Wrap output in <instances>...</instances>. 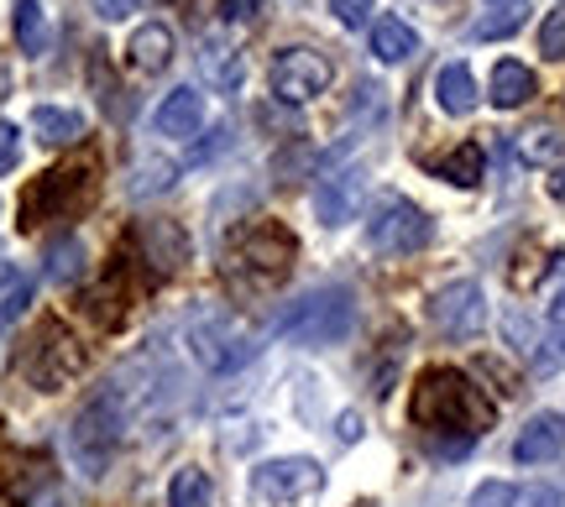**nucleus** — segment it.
Here are the masks:
<instances>
[{
  "label": "nucleus",
  "mask_w": 565,
  "mask_h": 507,
  "mask_svg": "<svg viewBox=\"0 0 565 507\" xmlns=\"http://www.w3.org/2000/svg\"><path fill=\"white\" fill-rule=\"evenodd\" d=\"M492 6H524V0H492Z\"/></svg>",
  "instance_id": "35"
},
{
  "label": "nucleus",
  "mask_w": 565,
  "mask_h": 507,
  "mask_svg": "<svg viewBox=\"0 0 565 507\" xmlns=\"http://www.w3.org/2000/svg\"><path fill=\"white\" fill-rule=\"evenodd\" d=\"M11 32H17V47L26 58H42V53H47V11H42V0H17Z\"/></svg>",
  "instance_id": "19"
},
{
  "label": "nucleus",
  "mask_w": 565,
  "mask_h": 507,
  "mask_svg": "<svg viewBox=\"0 0 565 507\" xmlns=\"http://www.w3.org/2000/svg\"><path fill=\"white\" fill-rule=\"evenodd\" d=\"M561 152V137L555 131H524V142H519V158L524 163H550Z\"/></svg>",
  "instance_id": "23"
},
{
  "label": "nucleus",
  "mask_w": 565,
  "mask_h": 507,
  "mask_svg": "<svg viewBox=\"0 0 565 507\" xmlns=\"http://www.w3.org/2000/svg\"><path fill=\"white\" fill-rule=\"evenodd\" d=\"M482 168H487V152L477 142H461L450 158H440V163H429V173L445 183H456V188H477L482 183Z\"/></svg>",
  "instance_id": "18"
},
{
  "label": "nucleus",
  "mask_w": 565,
  "mask_h": 507,
  "mask_svg": "<svg viewBox=\"0 0 565 507\" xmlns=\"http://www.w3.org/2000/svg\"><path fill=\"white\" fill-rule=\"evenodd\" d=\"M330 11H335V21H341V26H366V17H372V0H330Z\"/></svg>",
  "instance_id": "28"
},
{
  "label": "nucleus",
  "mask_w": 565,
  "mask_h": 507,
  "mask_svg": "<svg viewBox=\"0 0 565 507\" xmlns=\"http://www.w3.org/2000/svg\"><path fill=\"white\" fill-rule=\"evenodd\" d=\"M429 320H435V330L440 335H450V341H471V335H482L487 325V299L477 283H445L435 299H429Z\"/></svg>",
  "instance_id": "8"
},
{
  "label": "nucleus",
  "mask_w": 565,
  "mask_h": 507,
  "mask_svg": "<svg viewBox=\"0 0 565 507\" xmlns=\"http://www.w3.org/2000/svg\"><path fill=\"white\" fill-rule=\"evenodd\" d=\"M168 507H215V482H210V471H200V466L173 471V482H168Z\"/></svg>",
  "instance_id": "21"
},
{
  "label": "nucleus",
  "mask_w": 565,
  "mask_h": 507,
  "mask_svg": "<svg viewBox=\"0 0 565 507\" xmlns=\"http://www.w3.org/2000/svg\"><path fill=\"white\" fill-rule=\"evenodd\" d=\"M74 371H79V345H74L58 325H53L47 335H42V350L32 356V362H26V377H32L42 392H58V387L68 382Z\"/></svg>",
  "instance_id": "11"
},
{
  "label": "nucleus",
  "mask_w": 565,
  "mask_h": 507,
  "mask_svg": "<svg viewBox=\"0 0 565 507\" xmlns=\"http://www.w3.org/2000/svg\"><path fill=\"white\" fill-rule=\"evenodd\" d=\"M116 445H121V408H116V398H110V392H105V398H89V403L79 408L74 429H68L74 466H79L84 476H105Z\"/></svg>",
  "instance_id": "3"
},
{
  "label": "nucleus",
  "mask_w": 565,
  "mask_h": 507,
  "mask_svg": "<svg viewBox=\"0 0 565 507\" xmlns=\"http://www.w3.org/2000/svg\"><path fill=\"white\" fill-rule=\"evenodd\" d=\"M545 183H550V199H561V204H565V163L555 168V173H550Z\"/></svg>",
  "instance_id": "33"
},
{
  "label": "nucleus",
  "mask_w": 565,
  "mask_h": 507,
  "mask_svg": "<svg viewBox=\"0 0 565 507\" xmlns=\"http://www.w3.org/2000/svg\"><path fill=\"white\" fill-rule=\"evenodd\" d=\"M267 79H273V95H278V100L303 105L330 89L335 63L324 58V53H315V47H282L278 58H273V68H267Z\"/></svg>",
  "instance_id": "6"
},
{
  "label": "nucleus",
  "mask_w": 565,
  "mask_h": 507,
  "mask_svg": "<svg viewBox=\"0 0 565 507\" xmlns=\"http://www.w3.org/2000/svg\"><path fill=\"white\" fill-rule=\"evenodd\" d=\"M242 267H252L257 272V283H278L282 272H288V262H294V236L288 230H278V225H252L242 236Z\"/></svg>",
  "instance_id": "10"
},
{
  "label": "nucleus",
  "mask_w": 565,
  "mask_h": 507,
  "mask_svg": "<svg viewBox=\"0 0 565 507\" xmlns=\"http://www.w3.org/2000/svg\"><path fill=\"white\" fill-rule=\"evenodd\" d=\"M204 121V95L194 89V84H183V89H173V95H162L158 105V131L162 137H194Z\"/></svg>",
  "instance_id": "13"
},
{
  "label": "nucleus",
  "mask_w": 565,
  "mask_h": 507,
  "mask_svg": "<svg viewBox=\"0 0 565 507\" xmlns=\"http://www.w3.org/2000/svg\"><path fill=\"white\" fill-rule=\"evenodd\" d=\"M95 6V17H105V21H121V17H131L141 0H89Z\"/></svg>",
  "instance_id": "31"
},
{
  "label": "nucleus",
  "mask_w": 565,
  "mask_h": 507,
  "mask_svg": "<svg viewBox=\"0 0 565 507\" xmlns=\"http://www.w3.org/2000/svg\"><path fill=\"white\" fill-rule=\"evenodd\" d=\"M492 419H498V403L456 366H429L419 377V387H414V424L424 434L477 440L482 429H492Z\"/></svg>",
  "instance_id": "1"
},
{
  "label": "nucleus",
  "mask_w": 565,
  "mask_h": 507,
  "mask_svg": "<svg viewBox=\"0 0 565 507\" xmlns=\"http://www.w3.org/2000/svg\"><path fill=\"white\" fill-rule=\"evenodd\" d=\"M414 53H419V32L408 21H398V17L372 21V58L377 63H404Z\"/></svg>",
  "instance_id": "17"
},
{
  "label": "nucleus",
  "mask_w": 565,
  "mask_h": 507,
  "mask_svg": "<svg viewBox=\"0 0 565 507\" xmlns=\"http://www.w3.org/2000/svg\"><path fill=\"white\" fill-rule=\"evenodd\" d=\"M320 487H324V471H320V461H309V455H282V461H267V466L252 471V497L263 507L309 503Z\"/></svg>",
  "instance_id": "4"
},
{
  "label": "nucleus",
  "mask_w": 565,
  "mask_h": 507,
  "mask_svg": "<svg viewBox=\"0 0 565 507\" xmlns=\"http://www.w3.org/2000/svg\"><path fill=\"white\" fill-rule=\"evenodd\" d=\"M519 503V492L508 487V482H487V487H477V497H471V507H513Z\"/></svg>",
  "instance_id": "27"
},
{
  "label": "nucleus",
  "mask_w": 565,
  "mask_h": 507,
  "mask_svg": "<svg viewBox=\"0 0 565 507\" xmlns=\"http://www.w3.org/2000/svg\"><path fill=\"white\" fill-rule=\"evenodd\" d=\"M26 304H32V283H26V278H11V288L0 293V325L21 320V309Z\"/></svg>",
  "instance_id": "26"
},
{
  "label": "nucleus",
  "mask_w": 565,
  "mask_h": 507,
  "mask_svg": "<svg viewBox=\"0 0 565 507\" xmlns=\"http://www.w3.org/2000/svg\"><path fill=\"white\" fill-rule=\"evenodd\" d=\"M47 272H53V283H74L84 272V246L74 236H63L53 251H47Z\"/></svg>",
  "instance_id": "22"
},
{
  "label": "nucleus",
  "mask_w": 565,
  "mask_h": 507,
  "mask_svg": "<svg viewBox=\"0 0 565 507\" xmlns=\"http://www.w3.org/2000/svg\"><path fill=\"white\" fill-rule=\"evenodd\" d=\"M540 47H545V58H565V6H555L540 26Z\"/></svg>",
  "instance_id": "25"
},
{
  "label": "nucleus",
  "mask_w": 565,
  "mask_h": 507,
  "mask_svg": "<svg viewBox=\"0 0 565 507\" xmlns=\"http://www.w3.org/2000/svg\"><path fill=\"white\" fill-rule=\"evenodd\" d=\"M435 100H440L445 116H471L477 110V79H471V68L466 63H445L440 74H435Z\"/></svg>",
  "instance_id": "15"
},
{
  "label": "nucleus",
  "mask_w": 565,
  "mask_h": 507,
  "mask_svg": "<svg viewBox=\"0 0 565 507\" xmlns=\"http://www.w3.org/2000/svg\"><path fill=\"white\" fill-rule=\"evenodd\" d=\"M519 26H524V6H503L498 17L477 21V37H508V32H519Z\"/></svg>",
  "instance_id": "24"
},
{
  "label": "nucleus",
  "mask_w": 565,
  "mask_h": 507,
  "mask_svg": "<svg viewBox=\"0 0 565 507\" xmlns=\"http://www.w3.org/2000/svg\"><path fill=\"white\" fill-rule=\"evenodd\" d=\"M6 95H11V74L0 68V100H6Z\"/></svg>",
  "instance_id": "34"
},
{
  "label": "nucleus",
  "mask_w": 565,
  "mask_h": 507,
  "mask_svg": "<svg viewBox=\"0 0 565 507\" xmlns=\"http://www.w3.org/2000/svg\"><path fill=\"white\" fill-rule=\"evenodd\" d=\"M529 95H534V74H529L524 63L503 58L492 68V105H498V110H519Z\"/></svg>",
  "instance_id": "20"
},
{
  "label": "nucleus",
  "mask_w": 565,
  "mask_h": 507,
  "mask_svg": "<svg viewBox=\"0 0 565 507\" xmlns=\"http://www.w3.org/2000/svg\"><path fill=\"white\" fill-rule=\"evenodd\" d=\"M189 345H194V362L210 366V371H236L257 356V345L246 335L236 320H225V314H210L200 325L189 330Z\"/></svg>",
  "instance_id": "7"
},
{
  "label": "nucleus",
  "mask_w": 565,
  "mask_h": 507,
  "mask_svg": "<svg viewBox=\"0 0 565 507\" xmlns=\"http://www.w3.org/2000/svg\"><path fill=\"white\" fill-rule=\"evenodd\" d=\"M366 241H372V251H383V257H408V251H419L429 241V215H424L419 204H408L404 194H387L372 209V220H366Z\"/></svg>",
  "instance_id": "5"
},
{
  "label": "nucleus",
  "mask_w": 565,
  "mask_h": 507,
  "mask_svg": "<svg viewBox=\"0 0 565 507\" xmlns=\"http://www.w3.org/2000/svg\"><path fill=\"white\" fill-rule=\"evenodd\" d=\"M366 194V168H324L320 183H315V215L324 225H345L356 209H362Z\"/></svg>",
  "instance_id": "9"
},
{
  "label": "nucleus",
  "mask_w": 565,
  "mask_h": 507,
  "mask_svg": "<svg viewBox=\"0 0 565 507\" xmlns=\"http://www.w3.org/2000/svg\"><path fill=\"white\" fill-rule=\"evenodd\" d=\"M565 450V413H534L519 440H513V461L519 466H545Z\"/></svg>",
  "instance_id": "12"
},
{
  "label": "nucleus",
  "mask_w": 565,
  "mask_h": 507,
  "mask_svg": "<svg viewBox=\"0 0 565 507\" xmlns=\"http://www.w3.org/2000/svg\"><path fill=\"white\" fill-rule=\"evenodd\" d=\"M126 53H131V68H141V74H158V68H168V63H173V26H162V21L137 26V32H131V42H126Z\"/></svg>",
  "instance_id": "14"
},
{
  "label": "nucleus",
  "mask_w": 565,
  "mask_h": 507,
  "mask_svg": "<svg viewBox=\"0 0 565 507\" xmlns=\"http://www.w3.org/2000/svg\"><path fill=\"white\" fill-rule=\"evenodd\" d=\"M550 330H555V341H565V288L555 293V304H550Z\"/></svg>",
  "instance_id": "32"
},
{
  "label": "nucleus",
  "mask_w": 565,
  "mask_h": 507,
  "mask_svg": "<svg viewBox=\"0 0 565 507\" xmlns=\"http://www.w3.org/2000/svg\"><path fill=\"white\" fill-rule=\"evenodd\" d=\"M221 17L225 21H257L263 17V0H221Z\"/></svg>",
  "instance_id": "30"
},
{
  "label": "nucleus",
  "mask_w": 565,
  "mask_h": 507,
  "mask_svg": "<svg viewBox=\"0 0 565 507\" xmlns=\"http://www.w3.org/2000/svg\"><path fill=\"white\" fill-rule=\"evenodd\" d=\"M84 131H89V121H84L79 110H63V105H38V110H32V137L47 147L79 142Z\"/></svg>",
  "instance_id": "16"
},
{
  "label": "nucleus",
  "mask_w": 565,
  "mask_h": 507,
  "mask_svg": "<svg viewBox=\"0 0 565 507\" xmlns=\"http://www.w3.org/2000/svg\"><path fill=\"white\" fill-rule=\"evenodd\" d=\"M21 158V131L11 121H0V173H11Z\"/></svg>",
  "instance_id": "29"
},
{
  "label": "nucleus",
  "mask_w": 565,
  "mask_h": 507,
  "mask_svg": "<svg viewBox=\"0 0 565 507\" xmlns=\"http://www.w3.org/2000/svg\"><path fill=\"white\" fill-rule=\"evenodd\" d=\"M356 330L351 288H315L278 314V335L294 345H341Z\"/></svg>",
  "instance_id": "2"
}]
</instances>
